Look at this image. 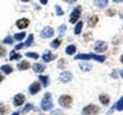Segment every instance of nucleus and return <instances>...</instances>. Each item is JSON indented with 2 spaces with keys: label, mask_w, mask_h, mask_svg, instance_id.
Here are the masks:
<instances>
[{
  "label": "nucleus",
  "mask_w": 123,
  "mask_h": 115,
  "mask_svg": "<svg viewBox=\"0 0 123 115\" xmlns=\"http://www.w3.org/2000/svg\"><path fill=\"white\" fill-rule=\"evenodd\" d=\"M40 36H41L42 38H50V37H53V36H54V29H53V27H50V26L45 27V28L41 31Z\"/></svg>",
  "instance_id": "obj_5"
},
{
  "label": "nucleus",
  "mask_w": 123,
  "mask_h": 115,
  "mask_svg": "<svg viewBox=\"0 0 123 115\" xmlns=\"http://www.w3.org/2000/svg\"><path fill=\"white\" fill-rule=\"evenodd\" d=\"M58 67H59V68H64L65 67V60L64 59H60L59 63H58Z\"/></svg>",
  "instance_id": "obj_34"
},
{
  "label": "nucleus",
  "mask_w": 123,
  "mask_h": 115,
  "mask_svg": "<svg viewBox=\"0 0 123 115\" xmlns=\"http://www.w3.org/2000/svg\"><path fill=\"white\" fill-rule=\"evenodd\" d=\"M121 61H122V63H123V55L121 56Z\"/></svg>",
  "instance_id": "obj_45"
},
{
  "label": "nucleus",
  "mask_w": 123,
  "mask_h": 115,
  "mask_svg": "<svg viewBox=\"0 0 123 115\" xmlns=\"http://www.w3.org/2000/svg\"><path fill=\"white\" fill-rule=\"evenodd\" d=\"M23 46H25V44H18L17 46H15V49H14V50H15V51H17V50H21Z\"/></svg>",
  "instance_id": "obj_36"
},
{
  "label": "nucleus",
  "mask_w": 123,
  "mask_h": 115,
  "mask_svg": "<svg viewBox=\"0 0 123 115\" xmlns=\"http://www.w3.org/2000/svg\"><path fill=\"white\" fill-rule=\"evenodd\" d=\"M81 9H82L81 6H77V8H74V9L72 10L71 15H69V22H71V23H76V22L80 19V15H81Z\"/></svg>",
  "instance_id": "obj_4"
},
{
  "label": "nucleus",
  "mask_w": 123,
  "mask_h": 115,
  "mask_svg": "<svg viewBox=\"0 0 123 115\" xmlns=\"http://www.w3.org/2000/svg\"><path fill=\"white\" fill-rule=\"evenodd\" d=\"M100 101H101L104 105H108V104H109V96L108 95H100Z\"/></svg>",
  "instance_id": "obj_25"
},
{
  "label": "nucleus",
  "mask_w": 123,
  "mask_h": 115,
  "mask_svg": "<svg viewBox=\"0 0 123 115\" xmlns=\"http://www.w3.org/2000/svg\"><path fill=\"white\" fill-rule=\"evenodd\" d=\"M25 36H26L25 32H19V33H15L13 36V38H14V40H17V41H22L23 38H25Z\"/></svg>",
  "instance_id": "obj_24"
},
{
  "label": "nucleus",
  "mask_w": 123,
  "mask_h": 115,
  "mask_svg": "<svg viewBox=\"0 0 123 115\" xmlns=\"http://www.w3.org/2000/svg\"><path fill=\"white\" fill-rule=\"evenodd\" d=\"M98 17H96V15H92V17H90V19H88V26L90 27H94L96 23H98Z\"/></svg>",
  "instance_id": "obj_22"
},
{
  "label": "nucleus",
  "mask_w": 123,
  "mask_h": 115,
  "mask_svg": "<svg viewBox=\"0 0 123 115\" xmlns=\"http://www.w3.org/2000/svg\"><path fill=\"white\" fill-rule=\"evenodd\" d=\"M72 97L69 95H63V96H60L59 97V105L62 107H71L72 105Z\"/></svg>",
  "instance_id": "obj_3"
},
{
  "label": "nucleus",
  "mask_w": 123,
  "mask_h": 115,
  "mask_svg": "<svg viewBox=\"0 0 123 115\" xmlns=\"http://www.w3.org/2000/svg\"><path fill=\"white\" fill-rule=\"evenodd\" d=\"M40 90H41V83L40 82H33L28 87V91H30L31 95H36L37 92H40Z\"/></svg>",
  "instance_id": "obj_9"
},
{
  "label": "nucleus",
  "mask_w": 123,
  "mask_h": 115,
  "mask_svg": "<svg viewBox=\"0 0 123 115\" xmlns=\"http://www.w3.org/2000/svg\"><path fill=\"white\" fill-rule=\"evenodd\" d=\"M26 56L27 58H32V59H38V54H36V52H26Z\"/></svg>",
  "instance_id": "obj_30"
},
{
  "label": "nucleus",
  "mask_w": 123,
  "mask_h": 115,
  "mask_svg": "<svg viewBox=\"0 0 123 115\" xmlns=\"http://www.w3.org/2000/svg\"><path fill=\"white\" fill-rule=\"evenodd\" d=\"M25 100H26L25 95H22V93L15 95L14 98H13V105H14V106H21V105H23V104H25Z\"/></svg>",
  "instance_id": "obj_8"
},
{
  "label": "nucleus",
  "mask_w": 123,
  "mask_h": 115,
  "mask_svg": "<svg viewBox=\"0 0 123 115\" xmlns=\"http://www.w3.org/2000/svg\"><path fill=\"white\" fill-rule=\"evenodd\" d=\"M1 72H4L5 74H10L12 72H13V68L10 67V65H8V64H4V65H1Z\"/></svg>",
  "instance_id": "obj_15"
},
{
  "label": "nucleus",
  "mask_w": 123,
  "mask_h": 115,
  "mask_svg": "<svg viewBox=\"0 0 123 115\" xmlns=\"http://www.w3.org/2000/svg\"><path fill=\"white\" fill-rule=\"evenodd\" d=\"M55 10H56V15H63V14H64L63 9H62L59 5H55Z\"/></svg>",
  "instance_id": "obj_32"
},
{
  "label": "nucleus",
  "mask_w": 123,
  "mask_h": 115,
  "mask_svg": "<svg viewBox=\"0 0 123 115\" xmlns=\"http://www.w3.org/2000/svg\"><path fill=\"white\" fill-rule=\"evenodd\" d=\"M55 58H56V56L54 55V54H51L50 51H45L44 55H42V61H45V63H49V61L54 60Z\"/></svg>",
  "instance_id": "obj_11"
},
{
  "label": "nucleus",
  "mask_w": 123,
  "mask_h": 115,
  "mask_svg": "<svg viewBox=\"0 0 123 115\" xmlns=\"http://www.w3.org/2000/svg\"><path fill=\"white\" fill-rule=\"evenodd\" d=\"M38 79H40V82L42 83V86H44V87H48V86H49V77H46V75H41V74H40Z\"/></svg>",
  "instance_id": "obj_19"
},
{
  "label": "nucleus",
  "mask_w": 123,
  "mask_h": 115,
  "mask_svg": "<svg viewBox=\"0 0 123 115\" xmlns=\"http://www.w3.org/2000/svg\"><path fill=\"white\" fill-rule=\"evenodd\" d=\"M13 40H14V38L12 37V36H6L3 40V42H4V44H13Z\"/></svg>",
  "instance_id": "obj_31"
},
{
  "label": "nucleus",
  "mask_w": 123,
  "mask_h": 115,
  "mask_svg": "<svg viewBox=\"0 0 123 115\" xmlns=\"http://www.w3.org/2000/svg\"><path fill=\"white\" fill-rule=\"evenodd\" d=\"M10 115H19V111H14V113L10 114Z\"/></svg>",
  "instance_id": "obj_40"
},
{
  "label": "nucleus",
  "mask_w": 123,
  "mask_h": 115,
  "mask_svg": "<svg viewBox=\"0 0 123 115\" xmlns=\"http://www.w3.org/2000/svg\"><path fill=\"white\" fill-rule=\"evenodd\" d=\"M94 4L98 8H104L108 5V0H94Z\"/></svg>",
  "instance_id": "obj_16"
},
{
  "label": "nucleus",
  "mask_w": 123,
  "mask_h": 115,
  "mask_svg": "<svg viewBox=\"0 0 123 115\" xmlns=\"http://www.w3.org/2000/svg\"><path fill=\"white\" fill-rule=\"evenodd\" d=\"M33 44V34L31 33L28 37H27V41H26V44H25V46H27V47H28V46H31Z\"/></svg>",
  "instance_id": "obj_28"
},
{
  "label": "nucleus",
  "mask_w": 123,
  "mask_h": 115,
  "mask_svg": "<svg viewBox=\"0 0 123 115\" xmlns=\"http://www.w3.org/2000/svg\"><path fill=\"white\" fill-rule=\"evenodd\" d=\"M118 72H119V74H121V77L123 78V70H118Z\"/></svg>",
  "instance_id": "obj_43"
},
{
  "label": "nucleus",
  "mask_w": 123,
  "mask_h": 115,
  "mask_svg": "<svg viewBox=\"0 0 123 115\" xmlns=\"http://www.w3.org/2000/svg\"><path fill=\"white\" fill-rule=\"evenodd\" d=\"M40 106H41V109L45 110V111H49V110L53 109V97H51V93H50V92H46L44 95Z\"/></svg>",
  "instance_id": "obj_1"
},
{
  "label": "nucleus",
  "mask_w": 123,
  "mask_h": 115,
  "mask_svg": "<svg viewBox=\"0 0 123 115\" xmlns=\"http://www.w3.org/2000/svg\"><path fill=\"white\" fill-rule=\"evenodd\" d=\"M31 67V64H30V61H19L18 65H17V68L19 69V70H26V69H28Z\"/></svg>",
  "instance_id": "obj_12"
},
{
  "label": "nucleus",
  "mask_w": 123,
  "mask_h": 115,
  "mask_svg": "<svg viewBox=\"0 0 123 115\" xmlns=\"http://www.w3.org/2000/svg\"><path fill=\"white\" fill-rule=\"evenodd\" d=\"M80 68H81V70H82V72H90L91 69H92V67L88 63H81L80 64Z\"/></svg>",
  "instance_id": "obj_17"
},
{
  "label": "nucleus",
  "mask_w": 123,
  "mask_h": 115,
  "mask_svg": "<svg viewBox=\"0 0 123 115\" xmlns=\"http://www.w3.org/2000/svg\"><path fill=\"white\" fill-rule=\"evenodd\" d=\"M64 1H65V3H76L77 0H64Z\"/></svg>",
  "instance_id": "obj_39"
},
{
  "label": "nucleus",
  "mask_w": 123,
  "mask_h": 115,
  "mask_svg": "<svg viewBox=\"0 0 123 115\" xmlns=\"http://www.w3.org/2000/svg\"><path fill=\"white\" fill-rule=\"evenodd\" d=\"M32 109H33V105H32V104H28V105L25 106V109H23L21 113H22V114H26V113H28L30 110H32Z\"/></svg>",
  "instance_id": "obj_29"
},
{
  "label": "nucleus",
  "mask_w": 123,
  "mask_h": 115,
  "mask_svg": "<svg viewBox=\"0 0 123 115\" xmlns=\"http://www.w3.org/2000/svg\"><path fill=\"white\" fill-rule=\"evenodd\" d=\"M96 114H99V107L96 105H92V104L82 109V115H96Z\"/></svg>",
  "instance_id": "obj_2"
},
{
  "label": "nucleus",
  "mask_w": 123,
  "mask_h": 115,
  "mask_svg": "<svg viewBox=\"0 0 123 115\" xmlns=\"http://www.w3.org/2000/svg\"><path fill=\"white\" fill-rule=\"evenodd\" d=\"M76 60H91V54H78L76 55Z\"/></svg>",
  "instance_id": "obj_14"
},
{
  "label": "nucleus",
  "mask_w": 123,
  "mask_h": 115,
  "mask_svg": "<svg viewBox=\"0 0 123 115\" xmlns=\"http://www.w3.org/2000/svg\"><path fill=\"white\" fill-rule=\"evenodd\" d=\"M21 1H23V3H28L30 0H21Z\"/></svg>",
  "instance_id": "obj_44"
},
{
  "label": "nucleus",
  "mask_w": 123,
  "mask_h": 115,
  "mask_svg": "<svg viewBox=\"0 0 123 115\" xmlns=\"http://www.w3.org/2000/svg\"><path fill=\"white\" fill-rule=\"evenodd\" d=\"M60 44H62V40H60V38H55L54 41H51V44H50V45H51L53 49H56Z\"/></svg>",
  "instance_id": "obj_26"
},
{
  "label": "nucleus",
  "mask_w": 123,
  "mask_h": 115,
  "mask_svg": "<svg viewBox=\"0 0 123 115\" xmlns=\"http://www.w3.org/2000/svg\"><path fill=\"white\" fill-rule=\"evenodd\" d=\"M40 3L42 5H46V4H48V0H40Z\"/></svg>",
  "instance_id": "obj_38"
},
{
  "label": "nucleus",
  "mask_w": 123,
  "mask_h": 115,
  "mask_svg": "<svg viewBox=\"0 0 123 115\" xmlns=\"http://www.w3.org/2000/svg\"><path fill=\"white\" fill-rule=\"evenodd\" d=\"M15 24H17V27H18L19 29H25V28H27V27H28L30 21H28L27 18H22V19H18Z\"/></svg>",
  "instance_id": "obj_10"
},
{
  "label": "nucleus",
  "mask_w": 123,
  "mask_h": 115,
  "mask_svg": "<svg viewBox=\"0 0 123 115\" xmlns=\"http://www.w3.org/2000/svg\"><path fill=\"white\" fill-rule=\"evenodd\" d=\"M114 109H115V107H111V109L109 110V114H111V113H113V111H114Z\"/></svg>",
  "instance_id": "obj_42"
},
{
  "label": "nucleus",
  "mask_w": 123,
  "mask_h": 115,
  "mask_svg": "<svg viewBox=\"0 0 123 115\" xmlns=\"http://www.w3.org/2000/svg\"><path fill=\"white\" fill-rule=\"evenodd\" d=\"M91 59L99 61V63H103V61H105V56H104V55H96V54H91Z\"/></svg>",
  "instance_id": "obj_20"
},
{
  "label": "nucleus",
  "mask_w": 123,
  "mask_h": 115,
  "mask_svg": "<svg viewBox=\"0 0 123 115\" xmlns=\"http://www.w3.org/2000/svg\"><path fill=\"white\" fill-rule=\"evenodd\" d=\"M76 52V46L74 45H68L67 49H65V54L67 55H73Z\"/></svg>",
  "instance_id": "obj_18"
},
{
  "label": "nucleus",
  "mask_w": 123,
  "mask_h": 115,
  "mask_svg": "<svg viewBox=\"0 0 123 115\" xmlns=\"http://www.w3.org/2000/svg\"><path fill=\"white\" fill-rule=\"evenodd\" d=\"M114 1H117V3H119V1H121V0H114Z\"/></svg>",
  "instance_id": "obj_46"
},
{
  "label": "nucleus",
  "mask_w": 123,
  "mask_h": 115,
  "mask_svg": "<svg viewBox=\"0 0 123 115\" xmlns=\"http://www.w3.org/2000/svg\"><path fill=\"white\" fill-rule=\"evenodd\" d=\"M32 69H33V72H36V73H41V72L45 70V65L40 64V63H35L32 65Z\"/></svg>",
  "instance_id": "obj_13"
},
{
  "label": "nucleus",
  "mask_w": 123,
  "mask_h": 115,
  "mask_svg": "<svg viewBox=\"0 0 123 115\" xmlns=\"http://www.w3.org/2000/svg\"><path fill=\"white\" fill-rule=\"evenodd\" d=\"M73 78V75H72V73L71 72H62V74L59 75V80L62 83H68V82H71Z\"/></svg>",
  "instance_id": "obj_6"
},
{
  "label": "nucleus",
  "mask_w": 123,
  "mask_h": 115,
  "mask_svg": "<svg viewBox=\"0 0 123 115\" xmlns=\"http://www.w3.org/2000/svg\"><path fill=\"white\" fill-rule=\"evenodd\" d=\"M94 49H95L96 52H104V51H106V49H108V44L104 42V41H98L95 44Z\"/></svg>",
  "instance_id": "obj_7"
},
{
  "label": "nucleus",
  "mask_w": 123,
  "mask_h": 115,
  "mask_svg": "<svg viewBox=\"0 0 123 115\" xmlns=\"http://www.w3.org/2000/svg\"><path fill=\"white\" fill-rule=\"evenodd\" d=\"M65 29H67V26H65V24H62L59 28H58V32H59L60 34H63V33L65 32Z\"/></svg>",
  "instance_id": "obj_33"
},
{
  "label": "nucleus",
  "mask_w": 123,
  "mask_h": 115,
  "mask_svg": "<svg viewBox=\"0 0 123 115\" xmlns=\"http://www.w3.org/2000/svg\"><path fill=\"white\" fill-rule=\"evenodd\" d=\"M3 79H4V77H3V74H0V83L3 82Z\"/></svg>",
  "instance_id": "obj_41"
},
{
  "label": "nucleus",
  "mask_w": 123,
  "mask_h": 115,
  "mask_svg": "<svg viewBox=\"0 0 123 115\" xmlns=\"http://www.w3.org/2000/svg\"><path fill=\"white\" fill-rule=\"evenodd\" d=\"M9 59L10 60H19V59H21V54H17V52H15V50H14V51L10 52Z\"/></svg>",
  "instance_id": "obj_23"
},
{
  "label": "nucleus",
  "mask_w": 123,
  "mask_h": 115,
  "mask_svg": "<svg viewBox=\"0 0 123 115\" xmlns=\"http://www.w3.org/2000/svg\"><path fill=\"white\" fill-rule=\"evenodd\" d=\"M115 14V10L114 9H109V12H108V15H113Z\"/></svg>",
  "instance_id": "obj_37"
},
{
  "label": "nucleus",
  "mask_w": 123,
  "mask_h": 115,
  "mask_svg": "<svg viewBox=\"0 0 123 115\" xmlns=\"http://www.w3.org/2000/svg\"><path fill=\"white\" fill-rule=\"evenodd\" d=\"M4 55H5V49L3 46H0V56H4Z\"/></svg>",
  "instance_id": "obj_35"
},
{
  "label": "nucleus",
  "mask_w": 123,
  "mask_h": 115,
  "mask_svg": "<svg viewBox=\"0 0 123 115\" xmlns=\"http://www.w3.org/2000/svg\"><path fill=\"white\" fill-rule=\"evenodd\" d=\"M115 109L119 110V111H122V110H123V97H121V98L118 100L117 105H115Z\"/></svg>",
  "instance_id": "obj_27"
},
{
  "label": "nucleus",
  "mask_w": 123,
  "mask_h": 115,
  "mask_svg": "<svg viewBox=\"0 0 123 115\" xmlns=\"http://www.w3.org/2000/svg\"><path fill=\"white\" fill-rule=\"evenodd\" d=\"M82 28H83V23L82 22H78L74 27V34H80L82 32Z\"/></svg>",
  "instance_id": "obj_21"
}]
</instances>
